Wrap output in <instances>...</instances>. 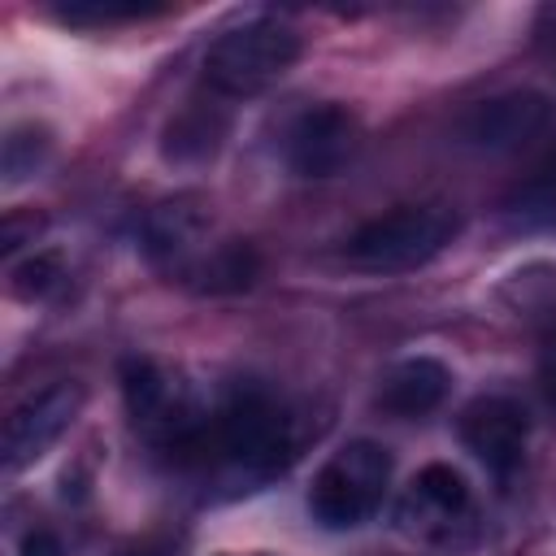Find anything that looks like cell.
<instances>
[{
    "mask_svg": "<svg viewBox=\"0 0 556 556\" xmlns=\"http://www.w3.org/2000/svg\"><path fill=\"white\" fill-rule=\"evenodd\" d=\"M460 230L456 208L447 204H400L369 217L348 239V261L369 274H404L434 261Z\"/></svg>",
    "mask_w": 556,
    "mask_h": 556,
    "instance_id": "cell-1",
    "label": "cell"
},
{
    "mask_svg": "<svg viewBox=\"0 0 556 556\" xmlns=\"http://www.w3.org/2000/svg\"><path fill=\"white\" fill-rule=\"evenodd\" d=\"M300 61V35L274 17H252L217 35L204 52V83L217 96L248 100L274 87Z\"/></svg>",
    "mask_w": 556,
    "mask_h": 556,
    "instance_id": "cell-2",
    "label": "cell"
},
{
    "mask_svg": "<svg viewBox=\"0 0 556 556\" xmlns=\"http://www.w3.org/2000/svg\"><path fill=\"white\" fill-rule=\"evenodd\" d=\"M217 452L243 473H274L291 456V417L265 391H235L230 404L204 426L195 452Z\"/></svg>",
    "mask_w": 556,
    "mask_h": 556,
    "instance_id": "cell-3",
    "label": "cell"
},
{
    "mask_svg": "<svg viewBox=\"0 0 556 556\" xmlns=\"http://www.w3.org/2000/svg\"><path fill=\"white\" fill-rule=\"evenodd\" d=\"M387 482H391V452L374 439H352L317 469L308 491V513L326 530H352L378 513Z\"/></svg>",
    "mask_w": 556,
    "mask_h": 556,
    "instance_id": "cell-4",
    "label": "cell"
},
{
    "mask_svg": "<svg viewBox=\"0 0 556 556\" xmlns=\"http://www.w3.org/2000/svg\"><path fill=\"white\" fill-rule=\"evenodd\" d=\"M83 408V387L78 382H48L43 391H30L4 421V469L17 473L35 465L78 417Z\"/></svg>",
    "mask_w": 556,
    "mask_h": 556,
    "instance_id": "cell-5",
    "label": "cell"
},
{
    "mask_svg": "<svg viewBox=\"0 0 556 556\" xmlns=\"http://www.w3.org/2000/svg\"><path fill=\"white\" fill-rule=\"evenodd\" d=\"M361 143L356 113L348 104H313L287 130V165L300 178H334Z\"/></svg>",
    "mask_w": 556,
    "mask_h": 556,
    "instance_id": "cell-6",
    "label": "cell"
},
{
    "mask_svg": "<svg viewBox=\"0 0 556 556\" xmlns=\"http://www.w3.org/2000/svg\"><path fill=\"white\" fill-rule=\"evenodd\" d=\"M547 126V100L539 91H500L478 100L460 117V143L478 152H513Z\"/></svg>",
    "mask_w": 556,
    "mask_h": 556,
    "instance_id": "cell-7",
    "label": "cell"
},
{
    "mask_svg": "<svg viewBox=\"0 0 556 556\" xmlns=\"http://www.w3.org/2000/svg\"><path fill=\"white\" fill-rule=\"evenodd\" d=\"M460 439L491 473H513L526 456L530 417L508 395H482L460 413Z\"/></svg>",
    "mask_w": 556,
    "mask_h": 556,
    "instance_id": "cell-8",
    "label": "cell"
},
{
    "mask_svg": "<svg viewBox=\"0 0 556 556\" xmlns=\"http://www.w3.org/2000/svg\"><path fill=\"white\" fill-rule=\"evenodd\" d=\"M447 387H452V374H447L443 361H434V356H408V361H400V365L387 369V378L378 387V404L387 413H395V417H426L430 408L443 404Z\"/></svg>",
    "mask_w": 556,
    "mask_h": 556,
    "instance_id": "cell-9",
    "label": "cell"
},
{
    "mask_svg": "<svg viewBox=\"0 0 556 556\" xmlns=\"http://www.w3.org/2000/svg\"><path fill=\"white\" fill-rule=\"evenodd\" d=\"M208 230V208L200 195H178L165 200L161 208H152L148 226H143V248L152 261H178L187 256Z\"/></svg>",
    "mask_w": 556,
    "mask_h": 556,
    "instance_id": "cell-10",
    "label": "cell"
},
{
    "mask_svg": "<svg viewBox=\"0 0 556 556\" xmlns=\"http://www.w3.org/2000/svg\"><path fill=\"white\" fill-rule=\"evenodd\" d=\"M222 135H226V113H217L208 104H191L165 126L161 148H165L169 161H204V156L217 152Z\"/></svg>",
    "mask_w": 556,
    "mask_h": 556,
    "instance_id": "cell-11",
    "label": "cell"
},
{
    "mask_svg": "<svg viewBox=\"0 0 556 556\" xmlns=\"http://www.w3.org/2000/svg\"><path fill=\"white\" fill-rule=\"evenodd\" d=\"M256 269H261V261H256V248L252 243H222L195 274L204 278L200 287L204 291H243V287H252V278H256Z\"/></svg>",
    "mask_w": 556,
    "mask_h": 556,
    "instance_id": "cell-12",
    "label": "cell"
},
{
    "mask_svg": "<svg viewBox=\"0 0 556 556\" xmlns=\"http://www.w3.org/2000/svg\"><path fill=\"white\" fill-rule=\"evenodd\" d=\"M48 152H52V135L43 130V126H35V122H22V126H13L9 135H4V182L13 187V182H22V178H30L43 161H48Z\"/></svg>",
    "mask_w": 556,
    "mask_h": 556,
    "instance_id": "cell-13",
    "label": "cell"
},
{
    "mask_svg": "<svg viewBox=\"0 0 556 556\" xmlns=\"http://www.w3.org/2000/svg\"><path fill=\"white\" fill-rule=\"evenodd\" d=\"M417 495L430 504V508H439V513H465V504H469V486H465V478L452 469V465H426L421 473H417Z\"/></svg>",
    "mask_w": 556,
    "mask_h": 556,
    "instance_id": "cell-14",
    "label": "cell"
},
{
    "mask_svg": "<svg viewBox=\"0 0 556 556\" xmlns=\"http://www.w3.org/2000/svg\"><path fill=\"white\" fill-rule=\"evenodd\" d=\"M56 282H61V261L52 252H35L22 265H13V295H22V300H39Z\"/></svg>",
    "mask_w": 556,
    "mask_h": 556,
    "instance_id": "cell-15",
    "label": "cell"
},
{
    "mask_svg": "<svg viewBox=\"0 0 556 556\" xmlns=\"http://www.w3.org/2000/svg\"><path fill=\"white\" fill-rule=\"evenodd\" d=\"M161 4H143V0H74L61 9L65 22H126V17H143L156 13Z\"/></svg>",
    "mask_w": 556,
    "mask_h": 556,
    "instance_id": "cell-16",
    "label": "cell"
},
{
    "mask_svg": "<svg viewBox=\"0 0 556 556\" xmlns=\"http://www.w3.org/2000/svg\"><path fill=\"white\" fill-rule=\"evenodd\" d=\"M517 204L534 217H556V152H547L539 161V169L526 178V187L517 191Z\"/></svg>",
    "mask_w": 556,
    "mask_h": 556,
    "instance_id": "cell-17",
    "label": "cell"
},
{
    "mask_svg": "<svg viewBox=\"0 0 556 556\" xmlns=\"http://www.w3.org/2000/svg\"><path fill=\"white\" fill-rule=\"evenodd\" d=\"M178 552H182V539H174V534H143V539L117 547V556H178Z\"/></svg>",
    "mask_w": 556,
    "mask_h": 556,
    "instance_id": "cell-18",
    "label": "cell"
},
{
    "mask_svg": "<svg viewBox=\"0 0 556 556\" xmlns=\"http://www.w3.org/2000/svg\"><path fill=\"white\" fill-rule=\"evenodd\" d=\"M22 556H65V552H61V539L52 530H30L22 539Z\"/></svg>",
    "mask_w": 556,
    "mask_h": 556,
    "instance_id": "cell-19",
    "label": "cell"
},
{
    "mask_svg": "<svg viewBox=\"0 0 556 556\" xmlns=\"http://www.w3.org/2000/svg\"><path fill=\"white\" fill-rule=\"evenodd\" d=\"M539 378H543V395L556 404V343L547 348V356H543V369H539Z\"/></svg>",
    "mask_w": 556,
    "mask_h": 556,
    "instance_id": "cell-20",
    "label": "cell"
}]
</instances>
